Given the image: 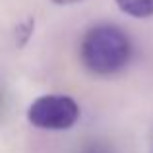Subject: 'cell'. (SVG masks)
<instances>
[{
  "label": "cell",
  "mask_w": 153,
  "mask_h": 153,
  "mask_svg": "<svg viewBox=\"0 0 153 153\" xmlns=\"http://www.w3.org/2000/svg\"><path fill=\"white\" fill-rule=\"evenodd\" d=\"M79 56L89 72L97 76H111L130 62L132 43L118 25L101 23L83 35Z\"/></svg>",
  "instance_id": "obj_1"
},
{
  "label": "cell",
  "mask_w": 153,
  "mask_h": 153,
  "mask_svg": "<svg viewBox=\"0 0 153 153\" xmlns=\"http://www.w3.org/2000/svg\"><path fill=\"white\" fill-rule=\"evenodd\" d=\"M27 118L41 130H68L79 118V107L68 95H43L27 111Z\"/></svg>",
  "instance_id": "obj_2"
},
{
  "label": "cell",
  "mask_w": 153,
  "mask_h": 153,
  "mask_svg": "<svg viewBox=\"0 0 153 153\" xmlns=\"http://www.w3.org/2000/svg\"><path fill=\"white\" fill-rule=\"evenodd\" d=\"M118 8L132 18H151L153 0H116Z\"/></svg>",
  "instance_id": "obj_3"
},
{
  "label": "cell",
  "mask_w": 153,
  "mask_h": 153,
  "mask_svg": "<svg viewBox=\"0 0 153 153\" xmlns=\"http://www.w3.org/2000/svg\"><path fill=\"white\" fill-rule=\"evenodd\" d=\"M54 4H60V6H70V4H78V2H83V0H52Z\"/></svg>",
  "instance_id": "obj_4"
}]
</instances>
